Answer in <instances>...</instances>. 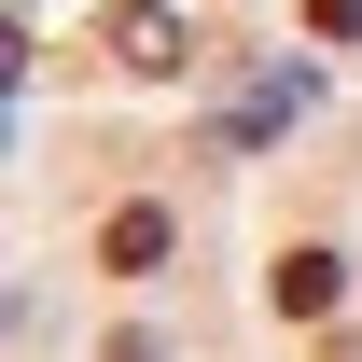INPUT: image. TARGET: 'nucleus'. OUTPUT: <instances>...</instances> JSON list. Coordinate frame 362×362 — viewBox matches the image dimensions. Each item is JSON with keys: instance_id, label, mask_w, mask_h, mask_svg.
<instances>
[{"instance_id": "20e7f679", "label": "nucleus", "mask_w": 362, "mask_h": 362, "mask_svg": "<svg viewBox=\"0 0 362 362\" xmlns=\"http://www.w3.org/2000/svg\"><path fill=\"white\" fill-rule=\"evenodd\" d=\"M307 28L320 42H362V0H307Z\"/></svg>"}, {"instance_id": "f257e3e1", "label": "nucleus", "mask_w": 362, "mask_h": 362, "mask_svg": "<svg viewBox=\"0 0 362 362\" xmlns=\"http://www.w3.org/2000/svg\"><path fill=\"white\" fill-rule=\"evenodd\" d=\"M168 251H181V223H168V209H153V195H126V209L98 223V265H112V279H153V265H168Z\"/></svg>"}, {"instance_id": "f03ea898", "label": "nucleus", "mask_w": 362, "mask_h": 362, "mask_svg": "<svg viewBox=\"0 0 362 362\" xmlns=\"http://www.w3.org/2000/svg\"><path fill=\"white\" fill-rule=\"evenodd\" d=\"M334 293H349L334 251H279V265H265V307H279V320H334Z\"/></svg>"}, {"instance_id": "7ed1b4c3", "label": "nucleus", "mask_w": 362, "mask_h": 362, "mask_svg": "<svg viewBox=\"0 0 362 362\" xmlns=\"http://www.w3.org/2000/svg\"><path fill=\"white\" fill-rule=\"evenodd\" d=\"M112 56H126V70H181L195 42H181V28L153 14V0H112Z\"/></svg>"}]
</instances>
